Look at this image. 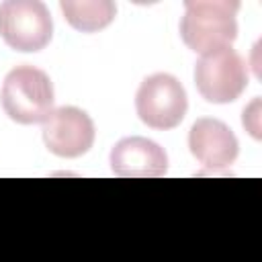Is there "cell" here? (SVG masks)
Masks as SVG:
<instances>
[{"instance_id": "obj_1", "label": "cell", "mask_w": 262, "mask_h": 262, "mask_svg": "<svg viewBox=\"0 0 262 262\" xmlns=\"http://www.w3.org/2000/svg\"><path fill=\"white\" fill-rule=\"evenodd\" d=\"M237 10L235 0H186L180 20L184 45L203 55L229 47L237 37Z\"/></svg>"}, {"instance_id": "obj_2", "label": "cell", "mask_w": 262, "mask_h": 262, "mask_svg": "<svg viewBox=\"0 0 262 262\" xmlns=\"http://www.w3.org/2000/svg\"><path fill=\"white\" fill-rule=\"evenodd\" d=\"M0 102L12 121L20 125L41 123L53 111V84L43 70L16 66L4 78Z\"/></svg>"}, {"instance_id": "obj_3", "label": "cell", "mask_w": 262, "mask_h": 262, "mask_svg": "<svg viewBox=\"0 0 262 262\" xmlns=\"http://www.w3.org/2000/svg\"><path fill=\"white\" fill-rule=\"evenodd\" d=\"M194 86L207 102H233L248 86V66L231 47L211 51L194 66Z\"/></svg>"}, {"instance_id": "obj_4", "label": "cell", "mask_w": 262, "mask_h": 262, "mask_svg": "<svg viewBox=\"0 0 262 262\" xmlns=\"http://www.w3.org/2000/svg\"><path fill=\"white\" fill-rule=\"evenodd\" d=\"M53 35L49 8L39 0H6L0 4V37L16 51H41Z\"/></svg>"}, {"instance_id": "obj_5", "label": "cell", "mask_w": 262, "mask_h": 262, "mask_svg": "<svg viewBox=\"0 0 262 262\" xmlns=\"http://www.w3.org/2000/svg\"><path fill=\"white\" fill-rule=\"evenodd\" d=\"M186 108V92L170 74L147 76L135 94L137 117L151 129H174L184 119Z\"/></svg>"}, {"instance_id": "obj_6", "label": "cell", "mask_w": 262, "mask_h": 262, "mask_svg": "<svg viewBox=\"0 0 262 262\" xmlns=\"http://www.w3.org/2000/svg\"><path fill=\"white\" fill-rule=\"evenodd\" d=\"M43 123V141L59 158H80L94 143V123L82 108L59 106Z\"/></svg>"}, {"instance_id": "obj_7", "label": "cell", "mask_w": 262, "mask_h": 262, "mask_svg": "<svg viewBox=\"0 0 262 262\" xmlns=\"http://www.w3.org/2000/svg\"><path fill=\"white\" fill-rule=\"evenodd\" d=\"M190 154L209 170H223L237 158L239 145L233 131L217 119H199L188 133Z\"/></svg>"}, {"instance_id": "obj_8", "label": "cell", "mask_w": 262, "mask_h": 262, "mask_svg": "<svg viewBox=\"0 0 262 262\" xmlns=\"http://www.w3.org/2000/svg\"><path fill=\"white\" fill-rule=\"evenodd\" d=\"M111 168L123 178H158L166 174V151L147 137H125L111 149Z\"/></svg>"}, {"instance_id": "obj_9", "label": "cell", "mask_w": 262, "mask_h": 262, "mask_svg": "<svg viewBox=\"0 0 262 262\" xmlns=\"http://www.w3.org/2000/svg\"><path fill=\"white\" fill-rule=\"evenodd\" d=\"M59 8L66 20L82 33H96L108 27L117 14V6L111 0H61Z\"/></svg>"}]
</instances>
